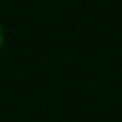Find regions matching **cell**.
<instances>
[{
	"mask_svg": "<svg viewBox=\"0 0 122 122\" xmlns=\"http://www.w3.org/2000/svg\"><path fill=\"white\" fill-rule=\"evenodd\" d=\"M2 43H4V30H2V24H0V49H2Z\"/></svg>",
	"mask_w": 122,
	"mask_h": 122,
	"instance_id": "obj_1",
	"label": "cell"
}]
</instances>
